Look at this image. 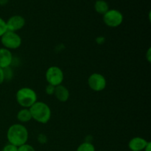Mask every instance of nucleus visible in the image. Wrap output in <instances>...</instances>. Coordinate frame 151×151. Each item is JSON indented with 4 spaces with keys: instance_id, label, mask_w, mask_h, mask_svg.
Returning <instances> with one entry per match:
<instances>
[{
    "instance_id": "obj_21",
    "label": "nucleus",
    "mask_w": 151,
    "mask_h": 151,
    "mask_svg": "<svg viewBox=\"0 0 151 151\" xmlns=\"http://www.w3.org/2000/svg\"><path fill=\"white\" fill-rule=\"evenodd\" d=\"M143 151H151V143L150 142H149L148 144L147 145V146L145 147V148L144 149Z\"/></svg>"
},
{
    "instance_id": "obj_15",
    "label": "nucleus",
    "mask_w": 151,
    "mask_h": 151,
    "mask_svg": "<svg viewBox=\"0 0 151 151\" xmlns=\"http://www.w3.org/2000/svg\"><path fill=\"white\" fill-rule=\"evenodd\" d=\"M7 31V24H6V21L1 17H0V38Z\"/></svg>"
},
{
    "instance_id": "obj_7",
    "label": "nucleus",
    "mask_w": 151,
    "mask_h": 151,
    "mask_svg": "<svg viewBox=\"0 0 151 151\" xmlns=\"http://www.w3.org/2000/svg\"><path fill=\"white\" fill-rule=\"evenodd\" d=\"M88 87L92 91H102L106 88L107 86V81L104 75L100 73H93L88 78Z\"/></svg>"
},
{
    "instance_id": "obj_10",
    "label": "nucleus",
    "mask_w": 151,
    "mask_h": 151,
    "mask_svg": "<svg viewBox=\"0 0 151 151\" xmlns=\"http://www.w3.org/2000/svg\"><path fill=\"white\" fill-rule=\"evenodd\" d=\"M149 141L139 137H135L128 142V148L131 151H143Z\"/></svg>"
},
{
    "instance_id": "obj_14",
    "label": "nucleus",
    "mask_w": 151,
    "mask_h": 151,
    "mask_svg": "<svg viewBox=\"0 0 151 151\" xmlns=\"http://www.w3.org/2000/svg\"><path fill=\"white\" fill-rule=\"evenodd\" d=\"M76 151H95V147L89 142H84L78 146Z\"/></svg>"
},
{
    "instance_id": "obj_18",
    "label": "nucleus",
    "mask_w": 151,
    "mask_h": 151,
    "mask_svg": "<svg viewBox=\"0 0 151 151\" xmlns=\"http://www.w3.org/2000/svg\"><path fill=\"white\" fill-rule=\"evenodd\" d=\"M55 90V86H53L50 85V84H47V86H46L45 91L48 95H54Z\"/></svg>"
},
{
    "instance_id": "obj_19",
    "label": "nucleus",
    "mask_w": 151,
    "mask_h": 151,
    "mask_svg": "<svg viewBox=\"0 0 151 151\" xmlns=\"http://www.w3.org/2000/svg\"><path fill=\"white\" fill-rule=\"evenodd\" d=\"M5 78H4V69L0 68V85L4 83Z\"/></svg>"
},
{
    "instance_id": "obj_13",
    "label": "nucleus",
    "mask_w": 151,
    "mask_h": 151,
    "mask_svg": "<svg viewBox=\"0 0 151 151\" xmlns=\"http://www.w3.org/2000/svg\"><path fill=\"white\" fill-rule=\"evenodd\" d=\"M94 10L97 13L104 15L109 10V3L106 0H97L94 3Z\"/></svg>"
},
{
    "instance_id": "obj_1",
    "label": "nucleus",
    "mask_w": 151,
    "mask_h": 151,
    "mask_svg": "<svg viewBox=\"0 0 151 151\" xmlns=\"http://www.w3.org/2000/svg\"><path fill=\"white\" fill-rule=\"evenodd\" d=\"M29 132L26 127L21 123L10 125L7 131V139L8 143L16 147L27 143Z\"/></svg>"
},
{
    "instance_id": "obj_2",
    "label": "nucleus",
    "mask_w": 151,
    "mask_h": 151,
    "mask_svg": "<svg viewBox=\"0 0 151 151\" xmlns=\"http://www.w3.org/2000/svg\"><path fill=\"white\" fill-rule=\"evenodd\" d=\"M32 119L41 124H47L51 119V109L47 103L37 101L29 108Z\"/></svg>"
},
{
    "instance_id": "obj_20",
    "label": "nucleus",
    "mask_w": 151,
    "mask_h": 151,
    "mask_svg": "<svg viewBox=\"0 0 151 151\" xmlns=\"http://www.w3.org/2000/svg\"><path fill=\"white\" fill-rule=\"evenodd\" d=\"M145 57H146V58H147V61L150 63V62L151 61V49L150 48H149L148 50H147V54H146Z\"/></svg>"
},
{
    "instance_id": "obj_9",
    "label": "nucleus",
    "mask_w": 151,
    "mask_h": 151,
    "mask_svg": "<svg viewBox=\"0 0 151 151\" xmlns=\"http://www.w3.org/2000/svg\"><path fill=\"white\" fill-rule=\"evenodd\" d=\"M13 57L10 50L7 49L0 48V68L3 69L10 68L13 63Z\"/></svg>"
},
{
    "instance_id": "obj_12",
    "label": "nucleus",
    "mask_w": 151,
    "mask_h": 151,
    "mask_svg": "<svg viewBox=\"0 0 151 151\" xmlns=\"http://www.w3.org/2000/svg\"><path fill=\"white\" fill-rule=\"evenodd\" d=\"M18 121L22 123H27V122H29L32 119V116H31V113L29 111V109H24L22 108L21 110L18 111L17 115H16Z\"/></svg>"
},
{
    "instance_id": "obj_8",
    "label": "nucleus",
    "mask_w": 151,
    "mask_h": 151,
    "mask_svg": "<svg viewBox=\"0 0 151 151\" xmlns=\"http://www.w3.org/2000/svg\"><path fill=\"white\" fill-rule=\"evenodd\" d=\"M26 24V20L21 15L12 16L6 21V24L8 31L17 32V31L22 29Z\"/></svg>"
},
{
    "instance_id": "obj_22",
    "label": "nucleus",
    "mask_w": 151,
    "mask_h": 151,
    "mask_svg": "<svg viewBox=\"0 0 151 151\" xmlns=\"http://www.w3.org/2000/svg\"><path fill=\"white\" fill-rule=\"evenodd\" d=\"M9 0H0V6H4L8 3Z\"/></svg>"
},
{
    "instance_id": "obj_3",
    "label": "nucleus",
    "mask_w": 151,
    "mask_h": 151,
    "mask_svg": "<svg viewBox=\"0 0 151 151\" xmlns=\"http://www.w3.org/2000/svg\"><path fill=\"white\" fill-rule=\"evenodd\" d=\"M16 100L22 108L29 109L35 102L38 101V96L32 88L29 87H22L16 92Z\"/></svg>"
},
{
    "instance_id": "obj_4",
    "label": "nucleus",
    "mask_w": 151,
    "mask_h": 151,
    "mask_svg": "<svg viewBox=\"0 0 151 151\" xmlns=\"http://www.w3.org/2000/svg\"><path fill=\"white\" fill-rule=\"evenodd\" d=\"M3 47L9 50H16L19 48L22 44V39L20 35L15 32L7 30L0 38Z\"/></svg>"
},
{
    "instance_id": "obj_23",
    "label": "nucleus",
    "mask_w": 151,
    "mask_h": 151,
    "mask_svg": "<svg viewBox=\"0 0 151 151\" xmlns=\"http://www.w3.org/2000/svg\"><path fill=\"white\" fill-rule=\"evenodd\" d=\"M0 151H1V150H0Z\"/></svg>"
},
{
    "instance_id": "obj_6",
    "label": "nucleus",
    "mask_w": 151,
    "mask_h": 151,
    "mask_svg": "<svg viewBox=\"0 0 151 151\" xmlns=\"http://www.w3.org/2000/svg\"><path fill=\"white\" fill-rule=\"evenodd\" d=\"M45 78L47 83L53 86L61 85L64 80V74L60 67L52 66L47 69L45 72Z\"/></svg>"
},
{
    "instance_id": "obj_16",
    "label": "nucleus",
    "mask_w": 151,
    "mask_h": 151,
    "mask_svg": "<svg viewBox=\"0 0 151 151\" xmlns=\"http://www.w3.org/2000/svg\"><path fill=\"white\" fill-rule=\"evenodd\" d=\"M18 151H36L35 149L32 147L31 145L26 144L23 145H21L19 147H18Z\"/></svg>"
},
{
    "instance_id": "obj_17",
    "label": "nucleus",
    "mask_w": 151,
    "mask_h": 151,
    "mask_svg": "<svg viewBox=\"0 0 151 151\" xmlns=\"http://www.w3.org/2000/svg\"><path fill=\"white\" fill-rule=\"evenodd\" d=\"M1 151H18V147L8 143L3 147Z\"/></svg>"
},
{
    "instance_id": "obj_11",
    "label": "nucleus",
    "mask_w": 151,
    "mask_h": 151,
    "mask_svg": "<svg viewBox=\"0 0 151 151\" xmlns=\"http://www.w3.org/2000/svg\"><path fill=\"white\" fill-rule=\"evenodd\" d=\"M54 95L59 102L65 103V102L68 101L70 94H69V89L65 86L61 84V85L55 86Z\"/></svg>"
},
{
    "instance_id": "obj_5",
    "label": "nucleus",
    "mask_w": 151,
    "mask_h": 151,
    "mask_svg": "<svg viewBox=\"0 0 151 151\" xmlns=\"http://www.w3.org/2000/svg\"><path fill=\"white\" fill-rule=\"evenodd\" d=\"M103 20L106 26L116 28L122 24L124 16L119 10L116 9H109L104 15H103Z\"/></svg>"
}]
</instances>
